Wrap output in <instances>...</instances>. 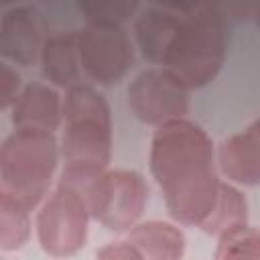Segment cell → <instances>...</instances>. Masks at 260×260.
Segmentation results:
<instances>
[{
    "mask_svg": "<svg viewBox=\"0 0 260 260\" xmlns=\"http://www.w3.org/2000/svg\"><path fill=\"white\" fill-rule=\"evenodd\" d=\"M79 12L85 22H102V24H122L138 10L136 2L126 0H104V2H79Z\"/></svg>",
    "mask_w": 260,
    "mask_h": 260,
    "instance_id": "cell-17",
    "label": "cell"
},
{
    "mask_svg": "<svg viewBox=\"0 0 260 260\" xmlns=\"http://www.w3.org/2000/svg\"><path fill=\"white\" fill-rule=\"evenodd\" d=\"M14 130L53 132L63 120V100L59 91L47 83H28L22 87L10 114Z\"/></svg>",
    "mask_w": 260,
    "mask_h": 260,
    "instance_id": "cell-11",
    "label": "cell"
},
{
    "mask_svg": "<svg viewBox=\"0 0 260 260\" xmlns=\"http://www.w3.org/2000/svg\"><path fill=\"white\" fill-rule=\"evenodd\" d=\"M213 260H260V230L244 223L223 232Z\"/></svg>",
    "mask_w": 260,
    "mask_h": 260,
    "instance_id": "cell-16",
    "label": "cell"
},
{
    "mask_svg": "<svg viewBox=\"0 0 260 260\" xmlns=\"http://www.w3.org/2000/svg\"><path fill=\"white\" fill-rule=\"evenodd\" d=\"M132 114L150 126L183 120L189 110V89L162 67L140 71L126 89Z\"/></svg>",
    "mask_w": 260,
    "mask_h": 260,
    "instance_id": "cell-8",
    "label": "cell"
},
{
    "mask_svg": "<svg viewBox=\"0 0 260 260\" xmlns=\"http://www.w3.org/2000/svg\"><path fill=\"white\" fill-rule=\"evenodd\" d=\"M77 51L83 77L100 85L118 83L134 61L132 43L122 24L85 22L77 30Z\"/></svg>",
    "mask_w": 260,
    "mask_h": 260,
    "instance_id": "cell-7",
    "label": "cell"
},
{
    "mask_svg": "<svg viewBox=\"0 0 260 260\" xmlns=\"http://www.w3.org/2000/svg\"><path fill=\"white\" fill-rule=\"evenodd\" d=\"M59 152L53 132L14 130L0 146V191L35 209L49 193Z\"/></svg>",
    "mask_w": 260,
    "mask_h": 260,
    "instance_id": "cell-4",
    "label": "cell"
},
{
    "mask_svg": "<svg viewBox=\"0 0 260 260\" xmlns=\"http://www.w3.org/2000/svg\"><path fill=\"white\" fill-rule=\"evenodd\" d=\"M30 236L28 209L8 193L0 191V248L4 252L18 250Z\"/></svg>",
    "mask_w": 260,
    "mask_h": 260,
    "instance_id": "cell-15",
    "label": "cell"
},
{
    "mask_svg": "<svg viewBox=\"0 0 260 260\" xmlns=\"http://www.w3.org/2000/svg\"><path fill=\"white\" fill-rule=\"evenodd\" d=\"M128 242L140 250L144 260H181L187 244L181 228L160 219L136 223L128 234Z\"/></svg>",
    "mask_w": 260,
    "mask_h": 260,
    "instance_id": "cell-13",
    "label": "cell"
},
{
    "mask_svg": "<svg viewBox=\"0 0 260 260\" xmlns=\"http://www.w3.org/2000/svg\"><path fill=\"white\" fill-rule=\"evenodd\" d=\"M250 18H252V20H254V24L260 28V4L250 6Z\"/></svg>",
    "mask_w": 260,
    "mask_h": 260,
    "instance_id": "cell-20",
    "label": "cell"
},
{
    "mask_svg": "<svg viewBox=\"0 0 260 260\" xmlns=\"http://www.w3.org/2000/svg\"><path fill=\"white\" fill-rule=\"evenodd\" d=\"M47 37L43 12L35 6H12L0 18V53L16 65L41 61Z\"/></svg>",
    "mask_w": 260,
    "mask_h": 260,
    "instance_id": "cell-9",
    "label": "cell"
},
{
    "mask_svg": "<svg viewBox=\"0 0 260 260\" xmlns=\"http://www.w3.org/2000/svg\"><path fill=\"white\" fill-rule=\"evenodd\" d=\"M43 75L65 89L83 85V71L77 51V30H59L51 32L45 41L41 53Z\"/></svg>",
    "mask_w": 260,
    "mask_h": 260,
    "instance_id": "cell-12",
    "label": "cell"
},
{
    "mask_svg": "<svg viewBox=\"0 0 260 260\" xmlns=\"http://www.w3.org/2000/svg\"><path fill=\"white\" fill-rule=\"evenodd\" d=\"M150 173L171 217L201 228L215 207L221 185L209 134L187 118L158 126L150 140Z\"/></svg>",
    "mask_w": 260,
    "mask_h": 260,
    "instance_id": "cell-1",
    "label": "cell"
},
{
    "mask_svg": "<svg viewBox=\"0 0 260 260\" xmlns=\"http://www.w3.org/2000/svg\"><path fill=\"white\" fill-rule=\"evenodd\" d=\"M217 165L232 183L246 187L260 185V118L221 140L217 146Z\"/></svg>",
    "mask_w": 260,
    "mask_h": 260,
    "instance_id": "cell-10",
    "label": "cell"
},
{
    "mask_svg": "<svg viewBox=\"0 0 260 260\" xmlns=\"http://www.w3.org/2000/svg\"><path fill=\"white\" fill-rule=\"evenodd\" d=\"M246 221H248V201H246V197L236 187H232L230 183H221L215 207L209 213V217L201 223V230L205 234H211V236L219 238L223 232H228L236 225H244Z\"/></svg>",
    "mask_w": 260,
    "mask_h": 260,
    "instance_id": "cell-14",
    "label": "cell"
},
{
    "mask_svg": "<svg viewBox=\"0 0 260 260\" xmlns=\"http://www.w3.org/2000/svg\"><path fill=\"white\" fill-rule=\"evenodd\" d=\"M63 136L59 142L63 171L59 185L83 197L93 181L106 173L112 152V114L106 98L91 85L67 89L63 100Z\"/></svg>",
    "mask_w": 260,
    "mask_h": 260,
    "instance_id": "cell-3",
    "label": "cell"
},
{
    "mask_svg": "<svg viewBox=\"0 0 260 260\" xmlns=\"http://www.w3.org/2000/svg\"><path fill=\"white\" fill-rule=\"evenodd\" d=\"M91 217L112 232L132 230L148 201V187L140 173L116 169L102 173L85 195Z\"/></svg>",
    "mask_w": 260,
    "mask_h": 260,
    "instance_id": "cell-6",
    "label": "cell"
},
{
    "mask_svg": "<svg viewBox=\"0 0 260 260\" xmlns=\"http://www.w3.org/2000/svg\"><path fill=\"white\" fill-rule=\"evenodd\" d=\"M20 91L18 73L8 63H0V108L6 110L8 106H14Z\"/></svg>",
    "mask_w": 260,
    "mask_h": 260,
    "instance_id": "cell-18",
    "label": "cell"
},
{
    "mask_svg": "<svg viewBox=\"0 0 260 260\" xmlns=\"http://www.w3.org/2000/svg\"><path fill=\"white\" fill-rule=\"evenodd\" d=\"M173 22L158 63L183 87L199 89L211 83L228 53V16L217 4L171 2Z\"/></svg>",
    "mask_w": 260,
    "mask_h": 260,
    "instance_id": "cell-2",
    "label": "cell"
},
{
    "mask_svg": "<svg viewBox=\"0 0 260 260\" xmlns=\"http://www.w3.org/2000/svg\"><path fill=\"white\" fill-rule=\"evenodd\" d=\"M89 207L81 193L57 185L37 215V236L45 254L69 258L77 254L87 238Z\"/></svg>",
    "mask_w": 260,
    "mask_h": 260,
    "instance_id": "cell-5",
    "label": "cell"
},
{
    "mask_svg": "<svg viewBox=\"0 0 260 260\" xmlns=\"http://www.w3.org/2000/svg\"><path fill=\"white\" fill-rule=\"evenodd\" d=\"M95 260H144V256L130 242H110L95 252Z\"/></svg>",
    "mask_w": 260,
    "mask_h": 260,
    "instance_id": "cell-19",
    "label": "cell"
}]
</instances>
